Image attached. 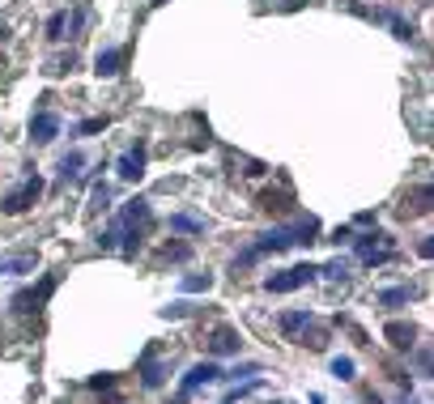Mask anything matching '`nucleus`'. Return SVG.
Returning a JSON list of instances; mask_svg holds the SVG:
<instances>
[{
    "label": "nucleus",
    "mask_w": 434,
    "mask_h": 404,
    "mask_svg": "<svg viewBox=\"0 0 434 404\" xmlns=\"http://www.w3.org/2000/svg\"><path fill=\"white\" fill-rule=\"evenodd\" d=\"M303 243H320V222H315V217H298L294 226H277V230L260 234V239L234 260V268H247V264H256V260H264V256H273V251L303 247Z\"/></svg>",
    "instance_id": "nucleus-1"
},
{
    "label": "nucleus",
    "mask_w": 434,
    "mask_h": 404,
    "mask_svg": "<svg viewBox=\"0 0 434 404\" xmlns=\"http://www.w3.org/2000/svg\"><path fill=\"white\" fill-rule=\"evenodd\" d=\"M315 277H320V264H294V268H286V273H273V277L264 281V290H268V294H290V290L311 285Z\"/></svg>",
    "instance_id": "nucleus-2"
},
{
    "label": "nucleus",
    "mask_w": 434,
    "mask_h": 404,
    "mask_svg": "<svg viewBox=\"0 0 434 404\" xmlns=\"http://www.w3.org/2000/svg\"><path fill=\"white\" fill-rule=\"evenodd\" d=\"M38 196H43V179H38V175H30L21 187H13V192L0 200V213H4V217H21V213H26Z\"/></svg>",
    "instance_id": "nucleus-3"
},
{
    "label": "nucleus",
    "mask_w": 434,
    "mask_h": 404,
    "mask_svg": "<svg viewBox=\"0 0 434 404\" xmlns=\"http://www.w3.org/2000/svg\"><path fill=\"white\" fill-rule=\"evenodd\" d=\"M354 243V251H358V260L362 264H388L392 260V247H388V234H362V239H349Z\"/></svg>",
    "instance_id": "nucleus-4"
},
{
    "label": "nucleus",
    "mask_w": 434,
    "mask_h": 404,
    "mask_svg": "<svg viewBox=\"0 0 434 404\" xmlns=\"http://www.w3.org/2000/svg\"><path fill=\"white\" fill-rule=\"evenodd\" d=\"M60 136V115L51 111V107H38L34 115H30V141L34 145H51Z\"/></svg>",
    "instance_id": "nucleus-5"
},
{
    "label": "nucleus",
    "mask_w": 434,
    "mask_h": 404,
    "mask_svg": "<svg viewBox=\"0 0 434 404\" xmlns=\"http://www.w3.org/2000/svg\"><path fill=\"white\" fill-rule=\"evenodd\" d=\"M217 379H226V371H222L217 362H196V366L183 375V396H179V404L188 400L196 388H205V383H217Z\"/></svg>",
    "instance_id": "nucleus-6"
},
{
    "label": "nucleus",
    "mask_w": 434,
    "mask_h": 404,
    "mask_svg": "<svg viewBox=\"0 0 434 404\" xmlns=\"http://www.w3.org/2000/svg\"><path fill=\"white\" fill-rule=\"evenodd\" d=\"M51 290H55V277H43L34 290H21V294H13V311H21V315H30V311H38L47 298H51Z\"/></svg>",
    "instance_id": "nucleus-7"
},
{
    "label": "nucleus",
    "mask_w": 434,
    "mask_h": 404,
    "mask_svg": "<svg viewBox=\"0 0 434 404\" xmlns=\"http://www.w3.org/2000/svg\"><path fill=\"white\" fill-rule=\"evenodd\" d=\"M115 175H119L124 183H136V179L145 175V145H141V141H136V145H132V149L115 162Z\"/></svg>",
    "instance_id": "nucleus-8"
},
{
    "label": "nucleus",
    "mask_w": 434,
    "mask_h": 404,
    "mask_svg": "<svg viewBox=\"0 0 434 404\" xmlns=\"http://www.w3.org/2000/svg\"><path fill=\"white\" fill-rule=\"evenodd\" d=\"M124 64H128V51H124V47H102V51L94 55V72H98V77H119Z\"/></svg>",
    "instance_id": "nucleus-9"
},
{
    "label": "nucleus",
    "mask_w": 434,
    "mask_h": 404,
    "mask_svg": "<svg viewBox=\"0 0 434 404\" xmlns=\"http://www.w3.org/2000/svg\"><path fill=\"white\" fill-rule=\"evenodd\" d=\"M239 349H243V337H239L234 328H226V324H222V328H213V332H209V354H217V358H222V354H239Z\"/></svg>",
    "instance_id": "nucleus-10"
},
{
    "label": "nucleus",
    "mask_w": 434,
    "mask_h": 404,
    "mask_svg": "<svg viewBox=\"0 0 434 404\" xmlns=\"http://www.w3.org/2000/svg\"><path fill=\"white\" fill-rule=\"evenodd\" d=\"M153 358H158V349H153V345L136 358V366H141V383H145V388H162V379H166V366H162V362H153Z\"/></svg>",
    "instance_id": "nucleus-11"
},
{
    "label": "nucleus",
    "mask_w": 434,
    "mask_h": 404,
    "mask_svg": "<svg viewBox=\"0 0 434 404\" xmlns=\"http://www.w3.org/2000/svg\"><path fill=\"white\" fill-rule=\"evenodd\" d=\"M115 222H119V226H132V230H145V226H149V200L132 196V200L124 204V213H119Z\"/></svg>",
    "instance_id": "nucleus-12"
},
{
    "label": "nucleus",
    "mask_w": 434,
    "mask_h": 404,
    "mask_svg": "<svg viewBox=\"0 0 434 404\" xmlns=\"http://www.w3.org/2000/svg\"><path fill=\"white\" fill-rule=\"evenodd\" d=\"M384 337L392 341V349H413V345H418V328H413V324H401V320H392V324L384 328Z\"/></svg>",
    "instance_id": "nucleus-13"
},
{
    "label": "nucleus",
    "mask_w": 434,
    "mask_h": 404,
    "mask_svg": "<svg viewBox=\"0 0 434 404\" xmlns=\"http://www.w3.org/2000/svg\"><path fill=\"white\" fill-rule=\"evenodd\" d=\"M47 38H51V43H64V38H68V9H55V13L47 17Z\"/></svg>",
    "instance_id": "nucleus-14"
},
{
    "label": "nucleus",
    "mask_w": 434,
    "mask_h": 404,
    "mask_svg": "<svg viewBox=\"0 0 434 404\" xmlns=\"http://www.w3.org/2000/svg\"><path fill=\"white\" fill-rule=\"evenodd\" d=\"M170 230H179V234H205V217H192V213H170Z\"/></svg>",
    "instance_id": "nucleus-15"
},
{
    "label": "nucleus",
    "mask_w": 434,
    "mask_h": 404,
    "mask_svg": "<svg viewBox=\"0 0 434 404\" xmlns=\"http://www.w3.org/2000/svg\"><path fill=\"white\" fill-rule=\"evenodd\" d=\"M307 324H311V311H290V315H281V320H277V328H281L286 337H298Z\"/></svg>",
    "instance_id": "nucleus-16"
},
{
    "label": "nucleus",
    "mask_w": 434,
    "mask_h": 404,
    "mask_svg": "<svg viewBox=\"0 0 434 404\" xmlns=\"http://www.w3.org/2000/svg\"><path fill=\"white\" fill-rule=\"evenodd\" d=\"M179 285H183V294H205V290H213V273H192Z\"/></svg>",
    "instance_id": "nucleus-17"
},
{
    "label": "nucleus",
    "mask_w": 434,
    "mask_h": 404,
    "mask_svg": "<svg viewBox=\"0 0 434 404\" xmlns=\"http://www.w3.org/2000/svg\"><path fill=\"white\" fill-rule=\"evenodd\" d=\"M409 298H413V290H409V285H396V290H384L375 302H379V307H405Z\"/></svg>",
    "instance_id": "nucleus-18"
},
{
    "label": "nucleus",
    "mask_w": 434,
    "mask_h": 404,
    "mask_svg": "<svg viewBox=\"0 0 434 404\" xmlns=\"http://www.w3.org/2000/svg\"><path fill=\"white\" fill-rule=\"evenodd\" d=\"M72 68H77V55L68 51V55H55V60L43 68V72H47V77H64V72H72Z\"/></svg>",
    "instance_id": "nucleus-19"
},
{
    "label": "nucleus",
    "mask_w": 434,
    "mask_h": 404,
    "mask_svg": "<svg viewBox=\"0 0 434 404\" xmlns=\"http://www.w3.org/2000/svg\"><path fill=\"white\" fill-rule=\"evenodd\" d=\"M81 166H85V153H77V149H72V153H64L60 175H64V179H77V175H81Z\"/></svg>",
    "instance_id": "nucleus-20"
},
{
    "label": "nucleus",
    "mask_w": 434,
    "mask_h": 404,
    "mask_svg": "<svg viewBox=\"0 0 434 404\" xmlns=\"http://www.w3.org/2000/svg\"><path fill=\"white\" fill-rule=\"evenodd\" d=\"M320 277H328V281H345V277H349V260H328V264L320 268Z\"/></svg>",
    "instance_id": "nucleus-21"
},
{
    "label": "nucleus",
    "mask_w": 434,
    "mask_h": 404,
    "mask_svg": "<svg viewBox=\"0 0 434 404\" xmlns=\"http://www.w3.org/2000/svg\"><path fill=\"white\" fill-rule=\"evenodd\" d=\"M354 371H358V366H354V358H332V375H337L341 383H349V379H358Z\"/></svg>",
    "instance_id": "nucleus-22"
},
{
    "label": "nucleus",
    "mask_w": 434,
    "mask_h": 404,
    "mask_svg": "<svg viewBox=\"0 0 434 404\" xmlns=\"http://www.w3.org/2000/svg\"><path fill=\"white\" fill-rule=\"evenodd\" d=\"M107 124H111L107 115H94V119H81L77 132H81V136H94V132H107Z\"/></svg>",
    "instance_id": "nucleus-23"
},
{
    "label": "nucleus",
    "mask_w": 434,
    "mask_h": 404,
    "mask_svg": "<svg viewBox=\"0 0 434 404\" xmlns=\"http://www.w3.org/2000/svg\"><path fill=\"white\" fill-rule=\"evenodd\" d=\"M115 379H119V375L102 371V375H89V379H85V388H89V392H102V388H115Z\"/></svg>",
    "instance_id": "nucleus-24"
},
{
    "label": "nucleus",
    "mask_w": 434,
    "mask_h": 404,
    "mask_svg": "<svg viewBox=\"0 0 434 404\" xmlns=\"http://www.w3.org/2000/svg\"><path fill=\"white\" fill-rule=\"evenodd\" d=\"M260 209H277V213H281V209H290V196H286V192H281V196L264 192V196H260Z\"/></svg>",
    "instance_id": "nucleus-25"
},
{
    "label": "nucleus",
    "mask_w": 434,
    "mask_h": 404,
    "mask_svg": "<svg viewBox=\"0 0 434 404\" xmlns=\"http://www.w3.org/2000/svg\"><path fill=\"white\" fill-rule=\"evenodd\" d=\"M34 268V256H21V260H4L0 273H30Z\"/></svg>",
    "instance_id": "nucleus-26"
},
{
    "label": "nucleus",
    "mask_w": 434,
    "mask_h": 404,
    "mask_svg": "<svg viewBox=\"0 0 434 404\" xmlns=\"http://www.w3.org/2000/svg\"><path fill=\"white\" fill-rule=\"evenodd\" d=\"M430 200H434L430 187H418V196H413V213H430Z\"/></svg>",
    "instance_id": "nucleus-27"
},
{
    "label": "nucleus",
    "mask_w": 434,
    "mask_h": 404,
    "mask_svg": "<svg viewBox=\"0 0 434 404\" xmlns=\"http://www.w3.org/2000/svg\"><path fill=\"white\" fill-rule=\"evenodd\" d=\"M162 256H166V260H188L192 251H188V243H166V247H162Z\"/></svg>",
    "instance_id": "nucleus-28"
},
{
    "label": "nucleus",
    "mask_w": 434,
    "mask_h": 404,
    "mask_svg": "<svg viewBox=\"0 0 434 404\" xmlns=\"http://www.w3.org/2000/svg\"><path fill=\"white\" fill-rule=\"evenodd\" d=\"M94 204H98V209H107V204H111V187H107V183H98V187H94Z\"/></svg>",
    "instance_id": "nucleus-29"
},
{
    "label": "nucleus",
    "mask_w": 434,
    "mask_h": 404,
    "mask_svg": "<svg viewBox=\"0 0 434 404\" xmlns=\"http://www.w3.org/2000/svg\"><path fill=\"white\" fill-rule=\"evenodd\" d=\"M179 315H188V307H183V302H170V307H162V320H179Z\"/></svg>",
    "instance_id": "nucleus-30"
},
{
    "label": "nucleus",
    "mask_w": 434,
    "mask_h": 404,
    "mask_svg": "<svg viewBox=\"0 0 434 404\" xmlns=\"http://www.w3.org/2000/svg\"><path fill=\"white\" fill-rule=\"evenodd\" d=\"M349 239H354V234H349V226H337V230L328 234V243H349Z\"/></svg>",
    "instance_id": "nucleus-31"
},
{
    "label": "nucleus",
    "mask_w": 434,
    "mask_h": 404,
    "mask_svg": "<svg viewBox=\"0 0 434 404\" xmlns=\"http://www.w3.org/2000/svg\"><path fill=\"white\" fill-rule=\"evenodd\" d=\"M418 256H422V260H430V256H434V239H422V243H418Z\"/></svg>",
    "instance_id": "nucleus-32"
},
{
    "label": "nucleus",
    "mask_w": 434,
    "mask_h": 404,
    "mask_svg": "<svg viewBox=\"0 0 434 404\" xmlns=\"http://www.w3.org/2000/svg\"><path fill=\"white\" fill-rule=\"evenodd\" d=\"M149 4H153V9H162V4H166V0H149Z\"/></svg>",
    "instance_id": "nucleus-33"
},
{
    "label": "nucleus",
    "mask_w": 434,
    "mask_h": 404,
    "mask_svg": "<svg viewBox=\"0 0 434 404\" xmlns=\"http://www.w3.org/2000/svg\"><path fill=\"white\" fill-rule=\"evenodd\" d=\"M281 404H286V400H281Z\"/></svg>",
    "instance_id": "nucleus-34"
}]
</instances>
